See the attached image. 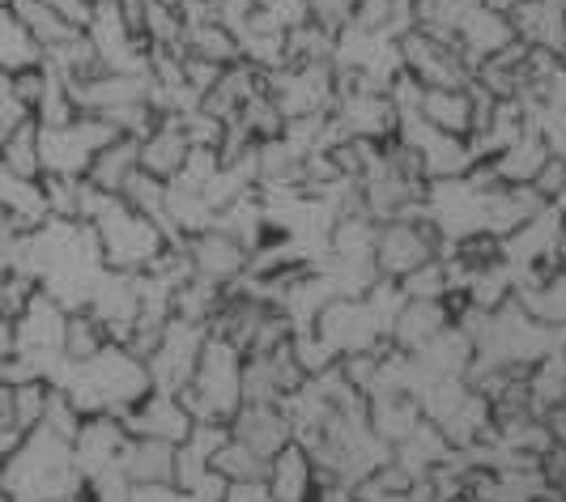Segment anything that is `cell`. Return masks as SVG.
<instances>
[{
  "label": "cell",
  "instance_id": "obj_2",
  "mask_svg": "<svg viewBox=\"0 0 566 502\" xmlns=\"http://www.w3.org/2000/svg\"><path fill=\"white\" fill-rule=\"evenodd\" d=\"M405 77L418 82L422 90H460L473 82V64L464 60L455 39H439L426 30H405L397 39Z\"/></svg>",
  "mask_w": 566,
  "mask_h": 502
},
{
  "label": "cell",
  "instance_id": "obj_13",
  "mask_svg": "<svg viewBox=\"0 0 566 502\" xmlns=\"http://www.w3.org/2000/svg\"><path fill=\"white\" fill-rule=\"evenodd\" d=\"M142 170V158H137V140L133 137H115L107 149L94 154V163L85 170V184L103 196H119L124 184Z\"/></svg>",
  "mask_w": 566,
  "mask_h": 502
},
{
  "label": "cell",
  "instance_id": "obj_8",
  "mask_svg": "<svg viewBox=\"0 0 566 502\" xmlns=\"http://www.w3.org/2000/svg\"><path fill=\"white\" fill-rule=\"evenodd\" d=\"M188 154H192V140H188V133H184L179 115H163V119L154 124V133L137 140L142 170H145V175H154L158 184L179 179V175H184V167H188Z\"/></svg>",
  "mask_w": 566,
  "mask_h": 502
},
{
  "label": "cell",
  "instance_id": "obj_16",
  "mask_svg": "<svg viewBox=\"0 0 566 502\" xmlns=\"http://www.w3.org/2000/svg\"><path fill=\"white\" fill-rule=\"evenodd\" d=\"M528 188H533L545 205H554V200L566 192V163L563 158H554V154H549V158H545V167L533 175V184H528Z\"/></svg>",
  "mask_w": 566,
  "mask_h": 502
},
{
  "label": "cell",
  "instance_id": "obj_5",
  "mask_svg": "<svg viewBox=\"0 0 566 502\" xmlns=\"http://www.w3.org/2000/svg\"><path fill=\"white\" fill-rule=\"evenodd\" d=\"M124 443H128V430L112 414H94V418H85L77 426V435H73V464H77L85 485L115 473V460H119Z\"/></svg>",
  "mask_w": 566,
  "mask_h": 502
},
{
  "label": "cell",
  "instance_id": "obj_6",
  "mask_svg": "<svg viewBox=\"0 0 566 502\" xmlns=\"http://www.w3.org/2000/svg\"><path fill=\"white\" fill-rule=\"evenodd\" d=\"M230 439H239L243 447H252L255 456L269 464L285 443H294V426L285 405H260V400H243L234 409V418L227 421Z\"/></svg>",
  "mask_w": 566,
  "mask_h": 502
},
{
  "label": "cell",
  "instance_id": "obj_12",
  "mask_svg": "<svg viewBox=\"0 0 566 502\" xmlns=\"http://www.w3.org/2000/svg\"><path fill=\"white\" fill-rule=\"evenodd\" d=\"M175 451H179L175 443L128 435V443L115 460V473L128 485H175Z\"/></svg>",
  "mask_w": 566,
  "mask_h": 502
},
{
  "label": "cell",
  "instance_id": "obj_1",
  "mask_svg": "<svg viewBox=\"0 0 566 502\" xmlns=\"http://www.w3.org/2000/svg\"><path fill=\"white\" fill-rule=\"evenodd\" d=\"M115 137H124L112 119L103 115H77L69 124L43 128L39 124V158H43V175H60V179H85V170L94 163L98 149H107Z\"/></svg>",
  "mask_w": 566,
  "mask_h": 502
},
{
  "label": "cell",
  "instance_id": "obj_11",
  "mask_svg": "<svg viewBox=\"0 0 566 502\" xmlns=\"http://www.w3.org/2000/svg\"><path fill=\"white\" fill-rule=\"evenodd\" d=\"M413 115H422L430 128L448 133V137H473V119H478V98L469 85L460 90H422L418 85V103Z\"/></svg>",
  "mask_w": 566,
  "mask_h": 502
},
{
  "label": "cell",
  "instance_id": "obj_18",
  "mask_svg": "<svg viewBox=\"0 0 566 502\" xmlns=\"http://www.w3.org/2000/svg\"><path fill=\"white\" fill-rule=\"evenodd\" d=\"M0 4H9V0H0Z\"/></svg>",
  "mask_w": 566,
  "mask_h": 502
},
{
  "label": "cell",
  "instance_id": "obj_7",
  "mask_svg": "<svg viewBox=\"0 0 566 502\" xmlns=\"http://www.w3.org/2000/svg\"><path fill=\"white\" fill-rule=\"evenodd\" d=\"M443 328H452V311H448L443 299H405L400 311L392 315L388 345L400 349V354H418V349H426Z\"/></svg>",
  "mask_w": 566,
  "mask_h": 502
},
{
  "label": "cell",
  "instance_id": "obj_4",
  "mask_svg": "<svg viewBox=\"0 0 566 502\" xmlns=\"http://www.w3.org/2000/svg\"><path fill=\"white\" fill-rule=\"evenodd\" d=\"M119 421H124V430L137 435V439H158V443H175V447L188 443V435H192V426H197L192 414L179 405L175 391H158V388L145 391L142 400H137Z\"/></svg>",
  "mask_w": 566,
  "mask_h": 502
},
{
  "label": "cell",
  "instance_id": "obj_17",
  "mask_svg": "<svg viewBox=\"0 0 566 502\" xmlns=\"http://www.w3.org/2000/svg\"><path fill=\"white\" fill-rule=\"evenodd\" d=\"M22 439L18 430V409H13V384L0 375V456H9Z\"/></svg>",
  "mask_w": 566,
  "mask_h": 502
},
{
  "label": "cell",
  "instance_id": "obj_14",
  "mask_svg": "<svg viewBox=\"0 0 566 502\" xmlns=\"http://www.w3.org/2000/svg\"><path fill=\"white\" fill-rule=\"evenodd\" d=\"M112 345V333L103 328V320H94L90 311H69V320H64V345H60V354H64V363H90L94 354H103Z\"/></svg>",
  "mask_w": 566,
  "mask_h": 502
},
{
  "label": "cell",
  "instance_id": "obj_15",
  "mask_svg": "<svg viewBox=\"0 0 566 502\" xmlns=\"http://www.w3.org/2000/svg\"><path fill=\"white\" fill-rule=\"evenodd\" d=\"M0 167L9 170L22 184H39L43 179V158H39V124L27 119L13 137L0 145Z\"/></svg>",
  "mask_w": 566,
  "mask_h": 502
},
{
  "label": "cell",
  "instance_id": "obj_9",
  "mask_svg": "<svg viewBox=\"0 0 566 502\" xmlns=\"http://www.w3.org/2000/svg\"><path fill=\"white\" fill-rule=\"evenodd\" d=\"M264 490L273 502H315L319 494V473H315L312 451L303 443H285L264 473Z\"/></svg>",
  "mask_w": 566,
  "mask_h": 502
},
{
  "label": "cell",
  "instance_id": "obj_10",
  "mask_svg": "<svg viewBox=\"0 0 566 502\" xmlns=\"http://www.w3.org/2000/svg\"><path fill=\"white\" fill-rule=\"evenodd\" d=\"M455 43H460L464 60L478 69V64L494 60L499 52H507L511 43H520V39H515V27H511V13L482 4V9H473V13L464 18V27H460V34H455Z\"/></svg>",
  "mask_w": 566,
  "mask_h": 502
},
{
  "label": "cell",
  "instance_id": "obj_19",
  "mask_svg": "<svg viewBox=\"0 0 566 502\" xmlns=\"http://www.w3.org/2000/svg\"><path fill=\"white\" fill-rule=\"evenodd\" d=\"M170 4H175V0H170Z\"/></svg>",
  "mask_w": 566,
  "mask_h": 502
},
{
  "label": "cell",
  "instance_id": "obj_3",
  "mask_svg": "<svg viewBox=\"0 0 566 502\" xmlns=\"http://www.w3.org/2000/svg\"><path fill=\"white\" fill-rule=\"evenodd\" d=\"M184 255H188L192 278L209 281V285H218V290H230L234 281L248 273V264H252V251L243 248L234 234L218 230V226L188 234V239H184Z\"/></svg>",
  "mask_w": 566,
  "mask_h": 502
}]
</instances>
